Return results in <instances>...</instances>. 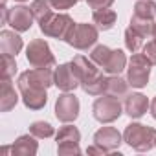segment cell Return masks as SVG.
I'll use <instances>...</instances> for the list:
<instances>
[{
  "mask_svg": "<svg viewBox=\"0 0 156 156\" xmlns=\"http://www.w3.org/2000/svg\"><path fill=\"white\" fill-rule=\"evenodd\" d=\"M123 140L134 151L147 152L154 147L156 130L152 127H147V125H141V123H130V125H127V129L123 132Z\"/></svg>",
  "mask_w": 156,
  "mask_h": 156,
  "instance_id": "cell-1",
  "label": "cell"
},
{
  "mask_svg": "<svg viewBox=\"0 0 156 156\" xmlns=\"http://www.w3.org/2000/svg\"><path fill=\"white\" fill-rule=\"evenodd\" d=\"M151 62L143 53H134L129 61L127 68V81L132 88H143L149 83V75H151Z\"/></svg>",
  "mask_w": 156,
  "mask_h": 156,
  "instance_id": "cell-2",
  "label": "cell"
},
{
  "mask_svg": "<svg viewBox=\"0 0 156 156\" xmlns=\"http://www.w3.org/2000/svg\"><path fill=\"white\" fill-rule=\"evenodd\" d=\"M39 24H41V31L46 37H53V39H59V41H66L75 22L66 13H51L46 20H42Z\"/></svg>",
  "mask_w": 156,
  "mask_h": 156,
  "instance_id": "cell-3",
  "label": "cell"
},
{
  "mask_svg": "<svg viewBox=\"0 0 156 156\" xmlns=\"http://www.w3.org/2000/svg\"><path fill=\"white\" fill-rule=\"evenodd\" d=\"M26 59L31 68H55V57L44 39H33L28 44Z\"/></svg>",
  "mask_w": 156,
  "mask_h": 156,
  "instance_id": "cell-4",
  "label": "cell"
},
{
  "mask_svg": "<svg viewBox=\"0 0 156 156\" xmlns=\"http://www.w3.org/2000/svg\"><path fill=\"white\" fill-rule=\"evenodd\" d=\"M98 37H99V30L94 24L81 22V24H73V28L64 42L75 50H88L98 42Z\"/></svg>",
  "mask_w": 156,
  "mask_h": 156,
  "instance_id": "cell-5",
  "label": "cell"
},
{
  "mask_svg": "<svg viewBox=\"0 0 156 156\" xmlns=\"http://www.w3.org/2000/svg\"><path fill=\"white\" fill-rule=\"evenodd\" d=\"M123 105L119 103L118 98L114 96H103V98H98L94 107H92V114L94 118L99 121V123H112L116 121L121 114H123Z\"/></svg>",
  "mask_w": 156,
  "mask_h": 156,
  "instance_id": "cell-6",
  "label": "cell"
},
{
  "mask_svg": "<svg viewBox=\"0 0 156 156\" xmlns=\"http://www.w3.org/2000/svg\"><path fill=\"white\" fill-rule=\"evenodd\" d=\"M55 138H57V152L59 154H79L81 152V149H79L81 132L73 125L66 123L64 127H61Z\"/></svg>",
  "mask_w": 156,
  "mask_h": 156,
  "instance_id": "cell-7",
  "label": "cell"
},
{
  "mask_svg": "<svg viewBox=\"0 0 156 156\" xmlns=\"http://www.w3.org/2000/svg\"><path fill=\"white\" fill-rule=\"evenodd\" d=\"M55 116L61 123H72L79 116V99L73 94L64 92L55 101Z\"/></svg>",
  "mask_w": 156,
  "mask_h": 156,
  "instance_id": "cell-8",
  "label": "cell"
},
{
  "mask_svg": "<svg viewBox=\"0 0 156 156\" xmlns=\"http://www.w3.org/2000/svg\"><path fill=\"white\" fill-rule=\"evenodd\" d=\"M55 87L62 92H73L77 87H81V79L75 73L72 62H64L55 68Z\"/></svg>",
  "mask_w": 156,
  "mask_h": 156,
  "instance_id": "cell-9",
  "label": "cell"
},
{
  "mask_svg": "<svg viewBox=\"0 0 156 156\" xmlns=\"http://www.w3.org/2000/svg\"><path fill=\"white\" fill-rule=\"evenodd\" d=\"M33 20H35V17H33L31 9L26 6H15V8L8 9V13H6V22L19 33L28 31L31 28Z\"/></svg>",
  "mask_w": 156,
  "mask_h": 156,
  "instance_id": "cell-10",
  "label": "cell"
},
{
  "mask_svg": "<svg viewBox=\"0 0 156 156\" xmlns=\"http://www.w3.org/2000/svg\"><path fill=\"white\" fill-rule=\"evenodd\" d=\"M19 90H20L24 105L28 108H31V110H41L48 101V96H46L44 88L33 87V85H30L26 81H19Z\"/></svg>",
  "mask_w": 156,
  "mask_h": 156,
  "instance_id": "cell-11",
  "label": "cell"
},
{
  "mask_svg": "<svg viewBox=\"0 0 156 156\" xmlns=\"http://www.w3.org/2000/svg\"><path fill=\"white\" fill-rule=\"evenodd\" d=\"M19 81H26L33 87L48 90L51 85H55V70H51V68H31V70H26L24 73H20Z\"/></svg>",
  "mask_w": 156,
  "mask_h": 156,
  "instance_id": "cell-12",
  "label": "cell"
},
{
  "mask_svg": "<svg viewBox=\"0 0 156 156\" xmlns=\"http://www.w3.org/2000/svg\"><path fill=\"white\" fill-rule=\"evenodd\" d=\"M94 143L99 145L108 154V152H114V151L119 149V145H121V134L118 132L116 127H101L94 134Z\"/></svg>",
  "mask_w": 156,
  "mask_h": 156,
  "instance_id": "cell-13",
  "label": "cell"
},
{
  "mask_svg": "<svg viewBox=\"0 0 156 156\" xmlns=\"http://www.w3.org/2000/svg\"><path fill=\"white\" fill-rule=\"evenodd\" d=\"M149 107H151V103L143 94H129L125 98V105H123L127 116L132 119H140L141 116H145Z\"/></svg>",
  "mask_w": 156,
  "mask_h": 156,
  "instance_id": "cell-14",
  "label": "cell"
},
{
  "mask_svg": "<svg viewBox=\"0 0 156 156\" xmlns=\"http://www.w3.org/2000/svg\"><path fill=\"white\" fill-rule=\"evenodd\" d=\"M72 66H73L75 73L79 75L81 83H83V81L92 79V77H96L98 73H101V72H99V68H98V64H96L92 59L85 57V55H75V57H73V61H72Z\"/></svg>",
  "mask_w": 156,
  "mask_h": 156,
  "instance_id": "cell-15",
  "label": "cell"
},
{
  "mask_svg": "<svg viewBox=\"0 0 156 156\" xmlns=\"http://www.w3.org/2000/svg\"><path fill=\"white\" fill-rule=\"evenodd\" d=\"M22 50V39L19 35V31H9L4 30L0 33V51L2 55H17Z\"/></svg>",
  "mask_w": 156,
  "mask_h": 156,
  "instance_id": "cell-16",
  "label": "cell"
},
{
  "mask_svg": "<svg viewBox=\"0 0 156 156\" xmlns=\"http://www.w3.org/2000/svg\"><path fill=\"white\" fill-rule=\"evenodd\" d=\"M37 140H39V138H35L33 134L20 136V138L11 145V152H13V154H19V156H33V154H37V151H39Z\"/></svg>",
  "mask_w": 156,
  "mask_h": 156,
  "instance_id": "cell-17",
  "label": "cell"
},
{
  "mask_svg": "<svg viewBox=\"0 0 156 156\" xmlns=\"http://www.w3.org/2000/svg\"><path fill=\"white\" fill-rule=\"evenodd\" d=\"M116 20H118V15H116V11L110 9V8L96 9L94 15H92V22H94V26H96L99 31H108V30H112L114 24H116Z\"/></svg>",
  "mask_w": 156,
  "mask_h": 156,
  "instance_id": "cell-18",
  "label": "cell"
},
{
  "mask_svg": "<svg viewBox=\"0 0 156 156\" xmlns=\"http://www.w3.org/2000/svg\"><path fill=\"white\" fill-rule=\"evenodd\" d=\"M19 103V96L15 92V87L11 85V79H2V90H0V110L8 112L15 108Z\"/></svg>",
  "mask_w": 156,
  "mask_h": 156,
  "instance_id": "cell-19",
  "label": "cell"
},
{
  "mask_svg": "<svg viewBox=\"0 0 156 156\" xmlns=\"http://www.w3.org/2000/svg\"><path fill=\"white\" fill-rule=\"evenodd\" d=\"M129 81H125V79H121L119 75H110L108 79H107V94L108 96H114V98H118V99H121V98H127L129 96Z\"/></svg>",
  "mask_w": 156,
  "mask_h": 156,
  "instance_id": "cell-20",
  "label": "cell"
},
{
  "mask_svg": "<svg viewBox=\"0 0 156 156\" xmlns=\"http://www.w3.org/2000/svg\"><path fill=\"white\" fill-rule=\"evenodd\" d=\"M127 66V57L123 53V50H112V55L108 59V62L103 66V72L110 73V75H119V72H123Z\"/></svg>",
  "mask_w": 156,
  "mask_h": 156,
  "instance_id": "cell-21",
  "label": "cell"
},
{
  "mask_svg": "<svg viewBox=\"0 0 156 156\" xmlns=\"http://www.w3.org/2000/svg\"><path fill=\"white\" fill-rule=\"evenodd\" d=\"M107 79H108V77H105L103 73H98L96 77H92V79L83 81L81 88L88 96H103V92L107 90Z\"/></svg>",
  "mask_w": 156,
  "mask_h": 156,
  "instance_id": "cell-22",
  "label": "cell"
},
{
  "mask_svg": "<svg viewBox=\"0 0 156 156\" xmlns=\"http://www.w3.org/2000/svg\"><path fill=\"white\" fill-rule=\"evenodd\" d=\"M154 24H156V22H154L152 19H143V17H138V15H132V19H130V28L136 30L143 39L152 37Z\"/></svg>",
  "mask_w": 156,
  "mask_h": 156,
  "instance_id": "cell-23",
  "label": "cell"
},
{
  "mask_svg": "<svg viewBox=\"0 0 156 156\" xmlns=\"http://www.w3.org/2000/svg\"><path fill=\"white\" fill-rule=\"evenodd\" d=\"M30 9H31V13H33V17H35L37 22L46 20L53 13V8H51V4L48 2V0H33Z\"/></svg>",
  "mask_w": 156,
  "mask_h": 156,
  "instance_id": "cell-24",
  "label": "cell"
},
{
  "mask_svg": "<svg viewBox=\"0 0 156 156\" xmlns=\"http://www.w3.org/2000/svg\"><path fill=\"white\" fill-rule=\"evenodd\" d=\"M134 15L154 20V17H156V4L152 2V0H138V2L134 4Z\"/></svg>",
  "mask_w": 156,
  "mask_h": 156,
  "instance_id": "cell-25",
  "label": "cell"
},
{
  "mask_svg": "<svg viewBox=\"0 0 156 156\" xmlns=\"http://www.w3.org/2000/svg\"><path fill=\"white\" fill-rule=\"evenodd\" d=\"M125 46H127V50L132 51V53H136V51L143 46V37H141L136 30H132L130 26L125 30Z\"/></svg>",
  "mask_w": 156,
  "mask_h": 156,
  "instance_id": "cell-26",
  "label": "cell"
},
{
  "mask_svg": "<svg viewBox=\"0 0 156 156\" xmlns=\"http://www.w3.org/2000/svg\"><path fill=\"white\" fill-rule=\"evenodd\" d=\"M110 55H112V50H110L108 46H105V44H99V46H96V48L90 51V59H92L98 66H101V68L108 62Z\"/></svg>",
  "mask_w": 156,
  "mask_h": 156,
  "instance_id": "cell-27",
  "label": "cell"
},
{
  "mask_svg": "<svg viewBox=\"0 0 156 156\" xmlns=\"http://www.w3.org/2000/svg\"><path fill=\"white\" fill-rule=\"evenodd\" d=\"M30 134H33L39 140L50 138V136H53V127L48 121H35V123L30 125Z\"/></svg>",
  "mask_w": 156,
  "mask_h": 156,
  "instance_id": "cell-28",
  "label": "cell"
},
{
  "mask_svg": "<svg viewBox=\"0 0 156 156\" xmlns=\"http://www.w3.org/2000/svg\"><path fill=\"white\" fill-rule=\"evenodd\" d=\"M17 72V62L13 55H2V79H11Z\"/></svg>",
  "mask_w": 156,
  "mask_h": 156,
  "instance_id": "cell-29",
  "label": "cell"
},
{
  "mask_svg": "<svg viewBox=\"0 0 156 156\" xmlns=\"http://www.w3.org/2000/svg\"><path fill=\"white\" fill-rule=\"evenodd\" d=\"M141 53L147 57V61H149L152 66H156V41L147 42V44L143 46V51H141Z\"/></svg>",
  "mask_w": 156,
  "mask_h": 156,
  "instance_id": "cell-30",
  "label": "cell"
},
{
  "mask_svg": "<svg viewBox=\"0 0 156 156\" xmlns=\"http://www.w3.org/2000/svg\"><path fill=\"white\" fill-rule=\"evenodd\" d=\"M48 2L51 4V8L53 9H70V8H73L79 0H48Z\"/></svg>",
  "mask_w": 156,
  "mask_h": 156,
  "instance_id": "cell-31",
  "label": "cell"
},
{
  "mask_svg": "<svg viewBox=\"0 0 156 156\" xmlns=\"http://www.w3.org/2000/svg\"><path fill=\"white\" fill-rule=\"evenodd\" d=\"M87 4L96 11V9H105L114 4V0H87Z\"/></svg>",
  "mask_w": 156,
  "mask_h": 156,
  "instance_id": "cell-32",
  "label": "cell"
},
{
  "mask_svg": "<svg viewBox=\"0 0 156 156\" xmlns=\"http://www.w3.org/2000/svg\"><path fill=\"white\" fill-rule=\"evenodd\" d=\"M87 152H88V154H107V152H105L99 145H96V143H94L92 147H88V149H87Z\"/></svg>",
  "mask_w": 156,
  "mask_h": 156,
  "instance_id": "cell-33",
  "label": "cell"
},
{
  "mask_svg": "<svg viewBox=\"0 0 156 156\" xmlns=\"http://www.w3.org/2000/svg\"><path fill=\"white\" fill-rule=\"evenodd\" d=\"M149 110H151V116H152V118L156 119V98H154V99L151 101V107H149Z\"/></svg>",
  "mask_w": 156,
  "mask_h": 156,
  "instance_id": "cell-34",
  "label": "cell"
},
{
  "mask_svg": "<svg viewBox=\"0 0 156 156\" xmlns=\"http://www.w3.org/2000/svg\"><path fill=\"white\" fill-rule=\"evenodd\" d=\"M152 39L156 41V24H154V31H152Z\"/></svg>",
  "mask_w": 156,
  "mask_h": 156,
  "instance_id": "cell-35",
  "label": "cell"
},
{
  "mask_svg": "<svg viewBox=\"0 0 156 156\" xmlns=\"http://www.w3.org/2000/svg\"><path fill=\"white\" fill-rule=\"evenodd\" d=\"M15 2H26V0H15Z\"/></svg>",
  "mask_w": 156,
  "mask_h": 156,
  "instance_id": "cell-36",
  "label": "cell"
},
{
  "mask_svg": "<svg viewBox=\"0 0 156 156\" xmlns=\"http://www.w3.org/2000/svg\"><path fill=\"white\" fill-rule=\"evenodd\" d=\"M154 145H156V141H154Z\"/></svg>",
  "mask_w": 156,
  "mask_h": 156,
  "instance_id": "cell-37",
  "label": "cell"
}]
</instances>
